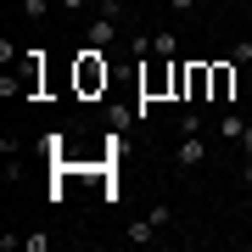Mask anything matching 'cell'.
Wrapping results in <instances>:
<instances>
[{
    "mask_svg": "<svg viewBox=\"0 0 252 252\" xmlns=\"http://www.w3.org/2000/svg\"><path fill=\"white\" fill-rule=\"evenodd\" d=\"M84 39H90L95 51H112L118 39H124V23H118V17H90V28H84Z\"/></svg>",
    "mask_w": 252,
    "mask_h": 252,
    "instance_id": "cell-1",
    "label": "cell"
},
{
    "mask_svg": "<svg viewBox=\"0 0 252 252\" xmlns=\"http://www.w3.org/2000/svg\"><path fill=\"white\" fill-rule=\"evenodd\" d=\"M101 56H107V51H84V62H79V84H84V90H95V84H107V62H101Z\"/></svg>",
    "mask_w": 252,
    "mask_h": 252,
    "instance_id": "cell-2",
    "label": "cell"
},
{
    "mask_svg": "<svg viewBox=\"0 0 252 252\" xmlns=\"http://www.w3.org/2000/svg\"><path fill=\"white\" fill-rule=\"evenodd\" d=\"M202 157H207V140H202V129H190V135L180 140V152H174V162H180V168H196Z\"/></svg>",
    "mask_w": 252,
    "mask_h": 252,
    "instance_id": "cell-3",
    "label": "cell"
},
{
    "mask_svg": "<svg viewBox=\"0 0 252 252\" xmlns=\"http://www.w3.org/2000/svg\"><path fill=\"white\" fill-rule=\"evenodd\" d=\"M152 56H157V62H180V39H174V28H157V34H152Z\"/></svg>",
    "mask_w": 252,
    "mask_h": 252,
    "instance_id": "cell-4",
    "label": "cell"
},
{
    "mask_svg": "<svg viewBox=\"0 0 252 252\" xmlns=\"http://www.w3.org/2000/svg\"><path fill=\"white\" fill-rule=\"evenodd\" d=\"M124 241H129V247H157V224H152V219H140V224H129Z\"/></svg>",
    "mask_w": 252,
    "mask_h": 252,
    "instance_id": "cell-5",
    "label": "cell"
},
{
    "mask_svg": "<svg viewBox=\"0 0 252 252\" xmlns=\"http://www.w3.org/2000/svg\"><path fill=\"white\" fill-rule=\"evenodd\" d=\"M219 135L241 146V135H247V118H241V112H224V118H219Z\"/></svg>",
    "mask_w": 252,
    "mask_h": 252,
    "instance_id": "cell-6",
    "label": "cell"
},
{
    "mask_svg": "<svg viewBox=\"0 0 252 252\" xmlns=\"http://www.w3.org/2000/svg\"><path fill=\"white\" fill-rule=\"evenodd\" d=\"M17 11H23L28 23H45L51 17V0H17Z\"/></svg>",
    "mask_w": 252,
    "mask_h": 252,
    "instance_id": "cell-7",
    "label": "cell"
},
{
    "mask_svg": "<svg viewBox=\"0 0 252 252\" xmlns=\"http://www.w3.org/2000/svg\"><path fill=\"white\" fill-rule=\"evenodd\" d=\"M213 95H219V101H230V62H219V67H213Z\"/></svg>",
    "mask_w": 252,
    "mask_h": 252,
    "instance_id": "cell-8",
    "label": "cell"
},
{
    "mask_svg": "<svg viewBox=\"0 0 252 252\" xmlns=\"http://www.w3.org/2000/svg\"><path fill=\"white\" fill-rule=\"evenodd\" d=\"M146 219H152L157 230H168V224H174V207H168V202H152V213H146Z\"/></svg>",
    "mask_w": 252,
    "mask_h": 252,
    "instance_id": "cell-9",
    "label": "cell"
},
{
    "mask_svg": "<svg viewBox=\"0 0 252 252\" xmlns=\"http://www.w3.org/2000/svg\"><path fill=\"white\" fill-rule=\"evenodd\" d=\"M23 252H51V235L45 230H28L23 235Z\"/></svg>",
    "mask_w": 252,
    "mask_h": 252,
    "instance_id": "cell-10",
    "label": "cell"
},
{
    "mask_svg": "<svg viewBox=\"0 0 252 252\" xmlns=\"http://www.w3.org/2000/svg\"><path fill=\"white\" fill-rule=\"evenodd\" d=\"M95 11H101V17H118V23H124V17H129V11H124V0H101V6H95Z\"/></svg>",
    "mask_w": 252,
    "mask_h": 252,
    "instance_id": "cell-11",
    "label": "cell"
},
{
    "mask_svg": "<svg viewBox=\"0 0 252 252\" xmlns=\"http://www.w3.org/2000/svg\"><path fill=\"white\" fill-rule=\"evenodd\" d=\"M230 62H252V39H235V51H230Z\"/></svg>",
    "mask_w": 252,
    "mask_h": 252,
    "instance_id": "cell-12",
    "label": "cell"
},
{
    "mask_svg": "<svg viewBox=\"0 0 252 252\" xmlns=\"http://www.w3.org/2000/svg\"><path fill=\"white\" fill-rule=\"evenodd\" d=\"M168 11H180V17H185V11H196V0H168Z\"/></svg>",
    "mask_w": 252,
    "mask_h": 252,
    "instance_id": "cell-13",
    "label": "cell"
},
{
    "mask_svg": "<svg viewBox=\"0 0 252 252\" xmlns=\"http://www.w3.org/2000/svg\"><path fill=\"white\" fill-rule=\"evenodd\" d=\"M56 6H62V11H84L90 0H56Z\"/></svg>",
    "mask_w": 252,
    "mask_h": 252,
    "instance_id": "cell-14",
    "label": "cell"
},
{
    "mask_svg": "<svg viewBox=\"0 0 252 252\" xmlns=\"http://www.w3.org/2000/svg\"><path fill=\"white\" fill-rule=\"evenodd\" d=\"M241 157H252V124H247V135H241Z\"/></svg>",
    "mask_w": 252,
    "mask_h": 252,
    "instance_id": "cell-15",
    "label": "cell"
},
{
    "mask_svg": "<svg viewBox=\"0 0 252 252\" xmlns=\"http://www.w3.org/2000/svg\"><path fill=\"white\" fill-rule=\"evenodd\" d=\"M241 180H247V185H252V157H247V162H241Z\"/></svg>",
    "mask_w": 252,
    "mask_h": 252,
    "instance_id": "cell-16",
    "label": "cell"
}]
</instances>
